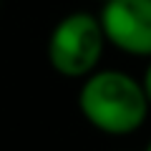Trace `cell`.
<instances>
[{"mask_svg": "<svg viewBox=\"0 0 151 151\" xmlns=\"http://www.w3.org/2000/svg\"><path fill=\"white\" fill-rule=\"evenodd\" d=\"M76 103L83 121L106 136L136 134L151 111L144 81L119 68H98L86 76Z\"/></svg>", "mask_w": 151, "mask_h": 151, "instance_id": "1", "label": "cell"}, {"mask_svg": "<svg viewBox=\"0 0 151 151\" xmlns=\"http://www.w3.org/2000/svg\"><path fill=\"white\" fill-rule=\"evenodd\" d=\"M108 38L103 33L98 13L73 10L65 13L48 33L45 58L48 65L63 78L83 81L86 76L98 70L106 53Z\"/></svg>", "mask_w": 151, "mask_h": 151, "instance_id": "2", "label": "cell"}, {"mask_svg": "<svg viewBox=\"0 0 151 151\" xmlns=\"http://www.w3.org/2000/svg\"><path fill=\"white\" fill-rule=\"evenodd\" d=\"M98 18L108 45L134 58H151V0H103Z\"/></svg>", "mask_w": 151, "mask_h": 151, "instance_id": "3", "label": "cell"}, {"mask_svg": "<svg viewBox=\"0 0 151 151\" xmlns=\"http://www.w3.org/2000/svg\"><path fill=\"white\" fill-rule=\"evenodd\" d=\"M141 81H144V88H146V96H149V101H151V58H149V65H146L144 76H141Z\"/></svg>", "mask_w": 151, "mask_h": 151, "instance_id": "4", "label": "cell"}, {"mask_svg": "<svg viewBox=\"0 0 151 151\" xmlns=\"http://www.w3.org/2000/svg\"><path fill=\"white\" fill-rule=\"evenodd\" d=\"M146 151H151V139H149V146H146Z\"/></svg>", "mask_w": 151, "mask_h": 151, "instance_id": "5", "label": "cell"}]
</instances>
